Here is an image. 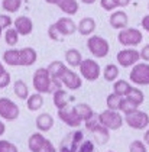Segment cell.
Masks as SVG:
<instances>
[{
    "label": "cell",
    "instance_id": "obj_1",
    "mask_svg": "<svg viewBox=\"0 0 149 152\" xmlns=\"http://www.w3.org/2000/svg\"><path fill=\"white\" fill-rule=\"evenodd\" d=\"M32 83H34V87H35V90H36V93H39V94L54 93L52 78L49 77L46 68H38V70L35 71Z\"/></svg>",
    "mask_w": 149,
    "mask_h": 152
},
{
    "label": "cell",
    "instance_id": "obj_2",
    "mask_svg": "<svg viewBox=\"0 0 149 152\" xmlns=\"http://www.w3.org/2000/svg\"><path fill=\"white\" fill-rule=\"evenodd\" d=\"M87 48L96 58H104L107 57L109 51H110V45L107 42V39H104L103 36L93 35L88 36L87 39Z\"/></svg>",
    "mask_w": 149,
    "mask_h": 152
},
{
    "label": "cell",
    "instance_id": "obj_3",
    "mask_svg": "<svg viewBox=\"0 0 149 152\" xmlns=\"http://www.w3.org/2000/svg\"><path fill=\"white\" fill-rule=\"evenodd\" d=\"M100 119V125L104 126L109 130H117L122 128V125L125 123V117H122V115L119 112H113V110H104L99 115Z\"/></svg>",
    "mask_w": 149,
    "mask_h": 152
},
{
    "label": "cell",
    "instance_id": "obj_4",
    "mask_svg": "<svg viewBox=\"0 0 149 152\" xmlns=\"http://www.w3.org/2000/svg\"><path fill=\"white\" fill-rule=\"evenodd\" d=\"M142 39H143V35L136 28H126V29L120 31L117 35L119 44L123 47H138L142 42Z\"/></svg>",
    "mask_w": 149,
    "mask_h": 152
},
{
    "label": "cell",
    "instance_id": "obj_5",
    "mask_svg": "<svg viewBox=\"0 0 149 152\" xmlns=\"http://www.w3.org/2000/svg\"><path fill=\"white\" fill-rule=\"evenodd\" d=\"M130 81L136 86H149V64L138 62L129 74Z\"/></svg>",
    "mask_w": 149,
    "mask_h": 152
},
{
    "label": "cell",
    "instance_id": "obj_6",
    "mask_svg": "<svg viewBox=\"0 0 149 152\" xmlns=\"http://www.w3.org/2000/svg\"><path fill=\"white\" fill-rule=\"evenodd\" d=\"M117 64L123 68H129V67H135L140 59V52L136 51L135 48H127V49H122L117 52Z\"/></svg>",
    "mask_w": 149,
    "mask_h": 152
},
{
    "label": "cell",
    "instance_id": "obj_7",
    "mask_svg": "<svg viewBox=\"0 0 149 152\" xmlns=\"http://www.w3.org/2000/svg\"><path fill=\"white\" fill-rule=\"evenodd\" d=\"M125 122L127 123V126H130L132 129L142 130V129L149 126V115L138 109V110H135L129 115H125Z\"/></svg>",
    "mask_w": 149,
    "mask_h": 152
},
{
    "label": "cell",
    "instance_id": "obj_8",
    "mask_svg": "<svg viewBox=\"0 0 149 152\" xmlns=\"http://www.w3.org/2000/svg\"><path fill=\"white\" fill-rule=\"evenodd\" d=\"M78 68H80L81 77L85 78L87 81H96L102 74L100 65L94 59H83V62H81V65Z\"/></svg>",
    "mask_w": 149,
    "mask_h": 152
},
{
    "label": "cell",
    "instance_id": "obj_9",
    "mask_svg": "<svg viewBox=\"0 0 149 152\" xmlns=\"http://www.w3.org/2000/svg\"><path fill=\"white\" fill-rule=\"evenodd\" d=\"M83 140H84V135L81 130L71 132L67 135L65 139H62L61 146H59V152H77Z\"/></svg>",
    "mask_w": 149,
    "mask_h": 152
},
{
    "label": "cell",
    "instance_id": "obj_10",
    "mask_svg": "<svg viewBox=\"0 0 149 152\" xmlns=\"http://www.w3.org/2000/svg\"><path fill=\"white\" fill-rule=\"evenodd\" d=\"M20 113L19 106L7 97H0V117L4 120H15Z\"/></svg>",
    "mask_w": 149,
    "mask_h": 152
},
{
    "label": "cell",
    "instance_id": "obj_11",
    "mask_svg": "<svg viewBox=\"0 0 149 152\" xmlns=\"http://www.w3.org/2000/svg\"><path fill=\"white\" fill-rule=\"evenodd\" d=\"M58 117L69 128H78L83 123L80 120V117L75 115L74 107H69V106L65 107V109H62V110H58Z\"/></svg>",
    "mask_w": 149,
    "mask_h": 152
},
{
    "label": "cell",
    "instance_id": "obj_12",
    "mask_svg": "<svg viewBox=\"0 0 149 152\" xmlns=\"http://www.w3.org/2000/svg\"><path fill=\"white\" fill-rule=\"evenodd\" d=\"M59 81L62 83L68 90H78L81 86H83V80H81V77L77 74V72H74L72 70H69V68L65 70L64 75L61 77V80H59Z\"/></svg>",
    "mask_w": 149,
    "mask_h": 152
},
{
    "label": "cell",
    "instance_id": "obj_13",
    "mask_svg": "<svg viewBox=\"0 0 149 152\" xmlns=\"http://www.w3.org/2000/svg\"><path fill=\"white\" fill-rule=\"evenodd\" d=\"M55 26H57L58 32L64 38L72 35L77 31V25H75V22L71 18H59L57 22H55Z\"/></svg>",
    "mask_w": 149,
    "mask_h": 152
},
{
    "label": "cell",
    "instance_id": "obj_14",
    "mask_svg": "<svg viewBox=\"0 0 149 152\" xmlns=\"http://www.w3.org/2000/svg\"><path fill=\"white\" fill-rule=\"evenodd\" d=\"M13 23H15V29L19 35H29L34 31V22L28 16H18Z\"/></svg>",
    "mask_w": 149,
    "mask_h": 152
},
{
    "label": "cell",
    "instance_id": "obj_15",
    "mask_svg": "<svg viewBox=\"0 0 149 152\" xmlns=\"http://www.w3.org/2000/svg\"><path fill=\"white\" fill-rule=\"evenodd\" d=\"M110 26L113 29H119V31H123L127 28V23H129V18L127 15L123 10H115V12L110 15Z\"/></svg>",
    "mask_w": 149,
    "mask_h": 152
},
{
    "label": "cell",
    "instance_id": "obj_16",
    "mask_svg": "<svg viewBox=\"0 0 149 152\" xmlns=\"http://www.w3.org/2000/svg\"><path fill=\"white\" fill-rule=\"evenodd\" d=\"M48 139L41 133V132H36L32 133L31 138L28 140V146H29V151L31 152H42L45 149V145Z\"/></svg>",
    "mask_w": 149,
    "mask_h": 152
},
{
    "label": "cell",
    "instance_id": "obj_17",
    "mask_svg": "<svg viewBox=\"0 0 149 152\" xmlns=\"http://www.w3.org/2000/svg\"><path fill=\"white\" fill-rule=\"evenodd\" d=\"M77 31L83 36H90L96 31V20L93 18H83L80 22L77 23Z\"/></svg>",
    "mask_w": 149,
    "mask_h": 152
},
{
    "label": "cell",
    "instance_id": "obj_18",
    "mask_svg": "<svg viewBox=\"0 0 149 152\" xmlns=\"http://www.w3.org/2000/svg\"><path fill=\"white\" fill-rule=\"evenodd\" d=\"M20 51V65L22 67H29V65H34L38 59V54L34 48L28 47L23 48V49H19Z\"/></svg>",
    "mask_w": 149,
    "mask_h": 152
},
{
    "label": "cell",
    "instance_id": "obj_19",
    "mask_svg": "<svg viewBox=\"0 0 149 152\" xmlns=\"http://www.w3.org/2000/svg\"><path fill=\"white\" fill-rule=\"evenodd\" d=\"M46 70H48V74H49V77H51L52 80H61V77L64 75V72L67 70V67H65L64 62H61V61H52V62L46 67Z\"/></svg>",
    "mask_w": 149,
    "mask_h": 152
},
{
    "label": "cell",
    "instance_id": "obj_20",
    "mask_svg": "<svg viewBox=\"0 0 149 152\" xmlns=\"http://www.w3.org/2000/svg\"><path fill=\"white\" fill-rule=\"evenodd\" d=\"M35 125L39 132H48L49 129L54 126V117L51 116L49 113H41L39 116L36 117Z\"/></svg>",
    "mask_w": 149,
    "mask_h": 152
},
{
    "label": "cell",
    "instance_id": "obj_21",
    "mask_svg": "<svg viewBox=\"0 0 149 152\" xmlns=\"http://www.w3.org/2000/svg\"><path fill=\"white\" fill-rule=\"evenodd\" d=\"M72 107H74V112H75L77 116L80 117L81 122H87V120L91 119L93 115H94L93 109L88 104H85V103H78V104L72 106Z\"/></svg>",
    "mask_w": 149,
    "mask_h": 152
},
{
    "label": "cell",
    "instance_id": "obj_22",
    "mask_svg": "<svg viewBox=\"0 0 149 152\" xmlns=\"http://www.w3.org/2000/svg\"><path fill=\"white\" fill-rule=\"evenodd\" d=\"M52 100H54V104H55L58 110H62V109L68 107V94L62 88H59V90L52 93Z\"/></svg>",
    "mask_w": 149,
    "mask_h": 152
},
{
    "label": "cell",
    "instance_id": "obj_23",
    "mask_svg": "<svg viewBox=\"0 0 149 152\" xmlns=\"http://www.w3.org/2000/svg\"><path fill=\"white\" fill-rule=\"evenodd\" d=\"M65 61L69 67H80L81 62H83V57H81V52L75 48H71L65 52Z\"/></svg>",
    "mask_w": 149,
    "mask_h": 152
},
{
    "label": "cell",
    "instance_id": "obj_24",
    "mask_svg": "<svg viewBox=\"0 0 149 152\" xmlns=\"http://www.w3.org/2000/svg\"><path fill=\"white\" fill-rule=\"evenodd\" d=\"M3 61L7 65H12V67L20 65V51H18V49H7L3 54Z\"/></svg>",
    "mask_w": 149,
    "mask_h": 152
},
{
    "label": "cell",
    "instance_id": "obj_25",
    "mask_svg": "<svg viewBox=\"0 0 149 152\" xmlns=\"http://www.w3.org/2000/svg\"><path fill=\"white\" fill-rule=\"evenodd\" d=\"M58 7L67 15H75L78 12V1L77 0H59V3L57 4Z\"/></svg>",
    "mask_w": 149,
    "mask_h": 152
},
{
    "label": "cell",
    "instance_id": "obj_26",
    "mask_svg": "<svg viewBox=\"0 0 149 152\" xmlns=\"http://www.w3.org/2000/svg\"><path fill=\"white\" fill-rule=\"evenodd\" d=\"M26 106H28V109H29L31 112L39 110V109L44 106V97H42V94H39V93L31 94V96L28 97V100H26Z\"/></svg>",
    "mask_w": 149,
    "mask_h": 152
},
{
    "label": "cell",
    "instance_id": "obj_27",
    "mask_svg": "<svg viewBox=\"0 0 149 152\" xmlns=\"http://www.w3.org/2000/svg\"><path fill=\"white\" fill-rule=\"evenodd\" d=\"M91 132H93L94 139H96V142H97L99 145H103V143H106V142L109 140V138H110V135H109V129H106L104 126H102V125L96 126Z\"/></svg>",
    "mask_w": 149,
    "mask_h": 152
},
{
    "label": "cell",
    "instance_id": "obj_28",
    "mask_svg": "<svg viewBox=\"0 0 149 152\" xmlns=\"http://www.w3.org/2000/svg\"><path fill=\"white\" fill-rule=\"evenodd\" d=\"M126 99L129 102H132L136 107H139V106L143 103V100H145V94L142 93V90H139L136 87H132L130 91L126 94Z\"/></svg>",
    "mask_w": 149,
    "mask_h": 152
},
{
    "label": "cell",
    "instance_id": "obj_29",
    "mask_svg": "<svg viewBox=\"0 0 149 152\" xmlns=\"http://www.w3.org/2000/svg\"><path fill=\"white\" fill-rule=\"evenodd\" d=\"M13 91L15 94L20 99V100H28L29 97V90H28V86L23 80H16L15 86H13Z\"/></svg>",
    "mask_w": 149,
    "mask_h": 152
},
{
    "label": "cell",
    "instance_id": "obj_30",
    "mask_svg": "<svg viewBox=\"0 0 149 152\" xmlns=\"http://www.w3.org/2000/svg\"><path fill=\"white\" fill-rule=\"evenodd\" d=\"M130 88H132V86L126 80H116V83L113 84V93L117 96H122V97H126Z\"/></svg>",
    "mask_w": 149,
    "mask_h": 152
},
{
    "label": "cell",
    "instance_id": "obj_31",
    "mask_svg": "<svg viewBox=\"0 0 149 152\" xmlns=\"http://www.w3.org/2000/svg\"><path fill=\"white\" fill-rule=\"evenodd\" d=\"M119 67L115 64H107L103 70V77L106 81H116L119 77Z\"/></svg>",
    "mask_w": 149,
    "mask_h": 152
},
{
    "label": "cell",
    "instance_id": "obj_32",
    "mask_svg": "<svg viewBox=\"0 0 149 152\" xmlns=\"http://www.w3.org/2000/svg\"><path fill=\"white\" fill-rule=\"evenodd\" d=\"M122 100H123V97H122V96H117V94H115V93L109 94V96H107V99H106L107 109H109V110H113V112H119Z\"/></svg>",
    "mask_w": 149,
    "mask_h": 152
},
{
    "label": "cell",
    "instance_id": "obj_33",
    "mask_svg": "<svg viewBox=\"0 0 149 152\" xmlns=\"http://www.w3.org/2000/svg\"><path fill=\"white\" fill-rule=\"evenodd\" d=\"M4 41H6V44H7L9 47H15V45L19 42V34L16 32L15 28L6 29V32H4Z\"/></svg>",
    "mask_w": 149,
    "mask_h": 152
},
{
    "label": "cell",
    "instance_id": "obj_34",
    "mask_svg": "<svg viewBox=\"0 0 149 152\" xmlns=\"http://www.w3.org/2000/svg\"><path fill=\"white\" fill-rule=\"evenodd\" d=\"M22 0H1V7L9 13H15L20 9Z\"/></svg>",
    "mask_w": 149,
    "mask_h": 152
},
{
    "label": "cell",
    "instance_id": "obj_35",
    "mask_svg": "<svg viewBox=\"0 0 149 152\" xmlns=\"http://www.w3.org/2000/svg\"><path fill=\"white\" fill-rule=\"evenodd\" d=\"M135 110H138V107L133 104L132 102H129L126 97H123V100H122V103H120L119 112H122V113H125V115H129V113H132V112H135Z\"/></svg>",
    "mask_w": 149,
    "mask_h": 152
},
{
    "label": "cell",
    "instance_id": "obj_36",
    "mask_svg": "<svg viewBox=\"0 0 149 152\" xmlns=\"http://www.w3.org/2000/svg\"><path fill=\"white\" fill-rule=\"evenodd\" d=\"M0 152H19L18 146L9 140H0Z\"/></svg>",
    "mask_w": 149,
    "mask_h": 152
},
{
    "label": "cell",
    "instance_id": "obj_37",
    "mask_svg": "<svg viewBox=\"0 0 149 152\" xmlns=\"http://www.w3.org/2000/svg\"><path fill=\"white\" fill-rule=\"evenodd\" d=\"M129 152H148L146 151V146L142 140H133L130 145H129Z\"/></svg>",
    "mask_w": 149,
    "mask_h": 152
},
{
    "label": "cell",
    "instance_id": "obj_38",
    "mask_svg": "<svg viewBox=\"0 0 149 152\" xmlns=\"http://www.w3.org/2000/svg\"><path fill=\"white\" fill-rule=\"evenodd\" d=\"M48 36H49L52 41H62V38H64V36L58 32V29H57V26H55V23L49 25V28H48Z\"/></svg>",
    "mask_w": 149,
    "mask_h": 152
},
{
    "label": "cell",
    "instance_id": "obj_39",
    "mask_svg": "<svg viewBox=\"0 0 149 152\" xmlns=\"http://www.w3.org/2000/svg\"><path fill=\"white\" fill-rule=\"evenodd\" d=\"M12 18L9 15H0V29L1 31H6L12 26Z\"/></svg>",
    "mask_w": 149,
    "mask_h": 152
},
{
    "label": "cell",
    "instance_id": "obj_40",
    "mask_svg": "<svg viewBox=\"0 0 149 152\" xmlns=\"http://www.w3.org/2000/svg\"><path fill=\"white\" fill-rule=\"evenodd\" d=\"M77 152H94V145H93L91 140H83L81 145L78 146V151Z\"/></svg>",
    "mask_w": 149,
    "mask_h": 152
},
{
    "label": "cell",
    "instance_id": "obj_41",
    "mask_svg": "<svg viewBox=\"0 0 149 152\" xmlns=\"http://www.w3.org/2000/svg\"><path fill=\"white\" fill-rule=\"evenodd\" d=\"M100 6L103 7L104 10H107V12H113L117 7L115 0H100Z\"/></svg>",
    "mask_w": 149,
    "mask_h": 152
},
{
    "label": "cell",
    "instance_id": "obj_42",
    "mask_svg": "<svg viewBox=\"0 0 149 152\" xmlns=\"http://www.w3.org/2000/svg\"><path fill=\"white\" fill-rule=\"evenodd\" d=\"M100 125V119H99V115H93L91 119H88L87 122H85V126H87V129L88 130H93V129L96 128V126H99Z\"/></svg>",
    "mask_w": 149,
    "mask_h": 152
},
{
    "label": "cell",
    "instance_id": "obj_43",
    "mask_svg": "<svg viewBox=\"0 0 149 152\" xmlns=\"http://www.w3.org/2000/svg\"><path fill=\"white\" fill-rule=\"evenodd\" d=\"M10 80H12L10 74H9L7 71H4V72L0 75V88H6V87L10 84Z\"/></svg>",
    "mask_w": 149,
    "mask_h": 152
},
{
    "label": "cell",
    "instance_id": "obj_44",
    "mask_svg": "<svg viewBox=\"0 0 149 152\" xmlns=\"http://www.w3.org/2000/svg\"><path fill=\"white\" fill-rule=\"evenodd\" d=\"M140 59H143L146 64H149V44H146L140 49Z\"/></svg>",
    "mask_w": 149,
    "mask_h": 152
},
{
    "label": "cell",
    "instance_id": "obj_45",
    "mask_svg": "<svg viewBox=\"0 0 149 152\" xmlns=\"http://www.w3.org/2000/svg\"><path fill=\"white\" fill-rule=\"evenodd\" d=\"M140 25H142V28H143V29L149 34V15H146V16H143V18H142Z\"/></svg>",
    "mask_w": 149,
    "mask_h": 152
},
{
    "label": "cell",
    "instance_id": "obj_46",
    "mask_svg": "<svg viewBox=\"0 0 149 152\" xmlns=\"http://www.w3.org/2000/svg\"><path fill=\"white\" fill-rule=\"evenodd\" d=\"M42 152H57V149L54 148L52 142H51V140H48V142H46V145H45V149H44Z\"/></svg>",
    "mask_w": 149,
    "mask_h": 152
},
{
    "label": "cell",
    "instance_id": "obj_47",
    "mask_svg": "<svg viewBox=\"0 0 149 152\" xmlns=\"http://www.w3.org/2000/svg\"><path fill=\"white\" fill-rule=\"evenodd\" d=\"M115 1L117 4V7H126V6H129V3L132 0H115Z\"/></svg>",
    "mask_w": 149,
    "mask_h": 152
},
{
    "label": "cell",
    "instance_id": "obj_48",
    "mask_svg": "<svg viewBox=\"0 0 149 152\" xmlns=\"http://www.w3.org/2000/svg\"><path fill=\"white\" fill-rule=\"evenodd\" d=\"M4 132H6V126H4V123H3V122L0 120V136H1V135H3Z\"/></svg>",
    "mask_w": 149,
    "mask_h": 152
},
{
    "label": "cell",
    "instance_id": "obj_49",
    "mask_svg": "<svg viewBox=\"0 0 149 152\" xmlns=\"http://www.w3.org/2000/svg\"><path fill=\"white\" fill-rule=\"evenodd\" d=\"M143 140H145L146 145H149V129L145 132V135H143Z\"/></svg>",
    "mask_w": 149,
    "mask_h": 152
},
{
    "label": "cell",
    "instance_id": "obj_50",
    "mask_svg": "<svg viewBox=\"0 0 149 152\" xmlns=\"http://www.w3.org/2000/svg\"><path fill=\"white\" fill-rule=\"evenodd\" d=\"M46 3H49V4H58L59 3V0H45Z\"/></svg>",
    "mask_w": 149,
    "mask_h": 152
},
{
    "label": "cell",
    "instance_id": "obj_51",
    "mask_svg": "<svg viewBox=\"0 0 149 152\" xmlns=\"http://www.w3.org/2000/svg\"><path fill=\"white\" fill-rule=\"evenodd\" d=\"M81 1H83V3H85V4H93L96 0H81Z\"/></svg>",
    "mask_w": 149,
    "mask_h": 152
},
{
    "label": "cell",
    "instance_id": "obj_52",
    "mask_svg": "<svg viewBox=\"0 0 149 152\" xmlns=\"http://www.w3.org/2000/svg\"><path fill=\"white\" fill-rule=\"evenodd\" d=\"M4 67H3V64H1V62H0V75H1V74H3V72H4Z\"/></svg>",
    "mask_w": 149,
    "mask_h": 152
},
{
    "label": "cell",
    "instance_id": "obj_53",
    "mask_svg": "<svg viewBox=\"0 0 149 152\" xmlns=\"http://www.w3.org/2000/svg\"><path fill=\"white\" fill-rule=\"evenodd\" d=\"M1 34H3V31H1V29H0V36H1Z\"/></svg>",
    "mask_w": 149,
    "mask_h": 152
},
{
    "label": "cell",
    "instance_id": "obj_54",
    "mask_svg": "<svg viewBox=\"0 0 149 152\" xmlns=\"http://www.w3.org/2000/svg\"><path fill=\"white\" fill-rule=\"evenodd\" d=\"M148 9H149V3H148Z\"/></svg>",
    "mask_w": 149,
    "mask_h": 152
},
{
    "label": "cell",
    "instance_id": "obj_55",
    "mask_svg": "<svg viewBox=\"0 0 149 152\" xmlns=\"http://www.w3.org/2000/svg\"><path fill=\"white\" fill-rule=\"evenodd\" d=\"M107 152H113V151H107Z\"/></svg>",
    "mask_w": 149,
    "mask_h": 152
}]
</instances>
